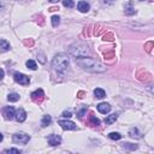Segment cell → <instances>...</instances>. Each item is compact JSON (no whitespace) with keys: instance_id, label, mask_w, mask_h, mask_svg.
<instances>
[{"instance_id":"1","label":"cell","mask_w":154,"mask_h":154,"mask_svg":"<svg viewBox=\"0 0 154 154\" xmlns=\"http://www.w3.org/2000/svg\"><path fill=\"white\" fill-rule=\"evenodd\" d=\"M76 64L81 69H83L85 71H89V72H105L106 71V67L100 61H97L96 59H93L90 57L77 58Z\"/></svg>"},{"instance_id":"2","label":"cell","mask_w":154,"mask_h":154,"mask_svg":"<svg viewBox=\"0 0 154 154\" xmlns=\"http://www.w3.org/2000/svg\"><path fill=\"white\" fill-rule=\"evenodd\" d=\"M70 65V58L66 53H58L52 60V66L58 72H65Z\"/></svg>"},{"instance_id":"3","label":"cell","mask_w":154,"mask_h":154,"mask_svg":"<svg viewBox=\"0 0 154 154\" xmlns=\"http://www.w3.org/2000/svg\"><path fill=\"white\" fill-rule=\"evenodd\" d=\"M69 53L77 58H83V57H89L90 55V48L87 43L83 42H75L69 47Z\"/></svg>"},{"instance_id":"4","label":"cell","mask_w":154,"mask_h":154,"mask_svg":"<svg viewBox=\"0 0 154 154\" xmlns=\"http://www.w3.org/2000/svg\"><path fill=\"white\" fill-rule=\"evenodd\" d=\"M12 140H13V142H16V143L25 144V143L29 142L30 136H29L28 134H25V132H17V134H14V135L12 136Z\"/></svg>"},{"instance_id":"5","label":"cell","mask_w":154,"mask_h":154,"mask_svg":"<svg viewBox=\"0 0 154 154\" xmlns=\"http://www.w3.org/2000/svg\"><path fill=\"white\" fill-rule=\"evenodd\" d=\"M13 78H14V81H16L17 83H19V84H22V85H28V84L30 83V78H29L26 75L22 73V72H14Z\"/></svg>"},{"instance_id":"6","label":"cell","mask_w":154,"mask_h":154,"mask_svg":"<svg viewBox=\"0 0 154 154\" xmlns=\"http://www.w3.org/2000/svg\"><path fill=\"white\" fill-rule=\"evenodd\" d=\"M58 124H59L64 130H76V129H77V125H76L73 122L69 120L67 118H66V119H60V120H58Z\"/></svg>"},{"instance_id":"7","label":"cell","mask_w":154,"mask_h":154,"mask_svg":"<svg viewBox=\"0 0 154 154\" xmlns=\"http://www.w3.org/2000/svg\"><path fill=\"white\" fill-rule=\"evenodd\" d=\"M2 114H4V118L7 119V120H11L14 118L16 116V111L12 106H6L4 109H2Z\"/></svg>"},{"instance_id":"8","label":"cell","mask_w":154,"mask_h":154,"mask_svg":"<svg viewBox=\"0 0 154 154\" xmlns=\"http://www.w3.org/2000/svg\"><path fill=\"white\" fill-rule=\"evenodd\" d=\"M47 141H48V144L51 146H59L61 143V137L59 135H55V134H52V135H48L47 137Z\"/></svg>"},{"instance_id":"9","label":"cell","mask_w":154,"mask_h":154,"mask_svg":"<svg viewBox=\"0 0 154 154\" xmlns=\"http://www.w3.org/2000/svg\"><path fill=\"white\" fill-rule=\"evenodd\" d=\"M14 119H16L18 123H23V122L26 119V112H25L23 108H18V109L16 111Z\"/></svg>"},{"instance_id":"10","label":"cell","mask_w":154,"mask_h":154,"mask_svg":"<svg viewBox=\"0 0 154 154\" xmlns=\"http://www.w3.org/2000/svg\"><path fill=\"white\" fill-rule=\"evenodd\" d=\"M97 111H99L100 113H102V114H107V113H109V111H111V105L107 103V102H100V103L97 105Z\"/></svg>"},{"instance_id":"11","label":"cell","mask_w":154,"mask_h":154,"mask_svg":"<svg viewBox=\"0 0 154 154\" xmlns=\"http://www.w3.org/2000/svg\"><path fill=\"white\" fill-rule=\"evenodd\" d=\"M77 8H78L79 12H82V13H87V12L90 10V5H89L87 1L81 0V1H78V4H77Z\"/></svg>"},{"instance_id":"12","label":"cell","mask_w":154,"mask_h":154,"mask_svg":"<svg viewBox=\"0 0 154 154\" xmlns=\"http://www.w3.org/2000/svg\"><path fill=\"white\" fill-rule=\"evenodd\" d=\"M142 132L140 131V129L138 128H136V126H134V128H131L130 130H129V136L131 137V138H141L142 137Z\"/></svg>"},{"instance_id":"13","label":"cell","mask_w":154,"mask_h":154,"mask_svg":"<svg viewBox=\"0 0 154 154\" xmlns=\"http://www.w3.org/2000/svg\"><path fill=\"white\" fill-rule=\"evenodd\" d=\"M124 11H125V14H128V16H131V14H134V13L136 12V10H135V7H134V5H132V1H128V2L125 4Z\"/></svg>"},{"instance_id":"14","label":"cell","mask_w":154,"mask_h":154,"mask_svg":"<svg viewBox=\"0 0 154 154\" xmlns=\"http://www.w3.org/2000/svg\"><path fill=\"white\" fill-rule=\"evenodd\" d=\"M117 118H118V114L117 113H112V114H109V116H107L105 118V123L106 124H112V123H114L117 120Z\"/></svg>"},{"instance_id":"15","label":"cell","mask_w":154,"mask_h":154,"mask_svg":"<svg viewBox=\"0 0 154 154\" xmlns=\"http://www.w3.org/2000/svg\"><path fill=\"white\" fill-rule=\"evenodd\" d=\"M94 95H95L97 99H103V97L106 96V93H105L103 89H101V88H96V89H94Z\"/></svg>"},{"instance_id":"16","label":"cell","mask_w":154,"mask_h":154,"mask_svg":"<svg viewBox=\"0 0 154 154\" xmlns=\"http://www.w3.org/2000/svg\"><path fill=\"white\" fill-rule=\"evenodd\" d=\"M51 123H52V117H51L49 114H46V116L42 117V120H41V125H42V126H47V125H49Z\"/></svg>"},{"instance_id":"17","label":"cell","mask_w":154,"mask_h":154,"mask_svg":"<svg viewBox=\"0 0 154 154\" xmlns=\"http://www.w3.org/2000/svg\"><path fill=\"white\" fill-rule=\"evenodd\" d=\"M0 45H1V46H0L1 52H6V51H8V49H10V47H11V46H10V43H8V42H7L5 38H1Z\"/></svg>"},{"instance_id":"18","label":"cell","mask_w":154,"mask_h":154,"mask_svg":"<svg viewBox=\"0 0 154 154\" xmlns=\"http://www.w3.org/2000/svg\"><path fill=\"white\" fill-rule=\"evenodd\" d=\"M123 148L128 149V150H136L138 148L137 144H134V143H130V142H124L123 143Z\"/></svg>"},{"instance_id":"19","label":"cell","mask_w":154,"mask_h":154,"mask_svg":"<svg viewBox=\"0 0 154 154\" xmlns=\"http://www.w3.org/2000/svg\"><path fill=\"white\" fill-rule=\"evenodd\" d=\"M7 100H8L10 102H17V101L19 100V94H17V93H11V94L7 95Z\"/></svg>"},{"instance_id":"20","label":"cell","mask_w":154,"mask_h":154,"mask_svg":"<svg viewBox=\"0 0 154 154\" xmlns=\"http://www.w3.org/2000/svg\"><path fill=\"white\" fill-rule=\"evenodd\" d=\"M43 96V90L42 89H37V90H35L34 93H31V97L34 99V100H36L37 97H42Z\"/></svg>"},{"instance_id":"21","label":"cell","mask_w":154,"mask_h":154,"mask_svg":"<svg viewBox=\"0 0 154 154\" xmlns=\"http://www.w3.org/2000/svg\"><path fill=\"white\" fill-rule=\"evenodd\" d=\"M25 65H26V67L28 69H30V70H36L37 69V65H36V63L34 61V60H31V59H29L26 63H25Z\"/></svg>"},{"instance_id":"22","label":"cell","mask_w":154,"mask_h":154,"mask_svg":"<svg viewBox=\"0 0 154 154\" xmlns=\"http://www.w3.org/2000/svg\"><path fill=\"white\" fill-rule=\"evenodd\" d=\"M51 22H52V25L53 26H58L60 24V17L59 16H52Z\"/></svg>"},{"instance_id":"23","label":"cell","mask_w":154,"mask_h":154,"mask_svg":"<svg viewBox=\"0 0 154 154\" xmlns=\"http://www.w3.org/2000/svg\"><path fill=\"white\" fill-rule=\"evenodd\" d=\"M108 137H109L111 140L118 141V140H120V138H122V135H120L119 132H109V134H108Z\"/></svg>"},{"instance_id":"24","label":"cell","mask_w":154,"mask_h":154,"mask_svg":"<svg viewBox=\"0 0 154 154\" xmlns=\"http://www.w3.org/2000/svg\"><path fill=\"white\" fill-rule=\"evenodd\" d=\"M61 2H63V5L66 7V8H72L73 7V0H61Z\"/></svg>"},{"instance_id":"25","label":"cell","mask_w":154,"mask_h":154,"mask_svg":"<svg viewBox=\"0 0 154 154\" xmlns=\"http://www.w3.org/2000/svg\"><path fill=\"white\" fill-rule=\"evenodd\" d=\"M4 153H6V154H10V153H13V154H20V153H22V150L16 149V148H10V149H6Z\"/></svg>"},{"instance_id":"26","label":"cell","mask_w":154,"mask_h":154,"mask_svg":"<svg viewBox=\"0 0 154 154\" xmlns=\"http://www.w3.org/2000/svg\"><path fill=\"white\" fill-rule=\"evenodd\" d=\"M90 122H91V124H93V125H95V126L100 125V120H99L97 118H95L94 116H90Z\"/></svg>"},{"instance_id":"27","label":"cell","mask_w":154,"mask_h":154,"mask_svg":"<svg viewBox=\"0 0 154 154\" xmlns=\"http://www.w3.org/2000/svg\"><path fill=\"white\" fill-rule=\"evenodd\" d=\"M85 111H87V107H85V106H82V108H81V109H79V111L77 112V116H78L79 118H81V117H83V116H84V112H85Z\"/></svg>"},{"instance_id":"28","label":"cell","mask_w":154,"mask_h":154,"mask_svg":"<svg viewBox=\"0 0 154 154\" xmlns=\"http://www.w3.org/2000/svg\"><path fill=\"white\" fill-rule=\"evenodd\" d=\"M61 116H63L64 118H71V117H72V112H71L70 109H69V111H64Z\"/></svg>"},{"instance_id":"29","label":"cell","mask_w":154,"mask_h":154,"mask_svg":"<svg viewBox=\"0 0 154 154\" xmlns=\"http://www.w3.org/2000/svg\"><path fill=\"white\" fill-rule=\"evenodd\" d=\"M114 1H116V0H103V4H105V5H112Z\"/></svg>"},{"instance_id":"30","label":"cell","mask_w":154,"mask_h":154,"mask_svg":"<svg viewBox=\"0 0 154 154\" xmlns=\"http://www.w3.org/2000/svg\"><path fill=\"white\" fill-rule=\"evenodd\" d=\"M147 90H148L149 93H152V94H154V87H148V88H147Z\"/></svg>"},{"instance_id":"31","label":"cell","mask_w":154,"mask_h":154,"mask_svg":"<svg viewBox=\"0 0 154 154\" xmlns=\"http://www.w3.org/2000/svg\"><path fill=\"white\" fill-rule=\"evenodd\" d=\"M48 1H49V2H52V4H55V2H58L59 0H48Z\"/></svg>"}]
</instances>
